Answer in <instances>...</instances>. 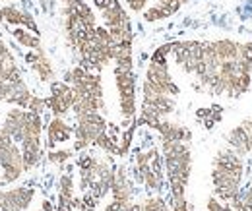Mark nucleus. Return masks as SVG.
Listing matches in <instances>:
<instances>
[{"label": "nucleus", "instance_id": "2eb2a0df", "mask_svg": "<svg viewBox=\"0 0 252 211\" xmlns=\"http://www.w3.org/2000/svg\"><path fill=\"white\" fill-rule=\"evenodd\" d=\"M156 130L161 134V140H171V142H187V144L192 140V132H190L187 126L177 124V122H171V121H167V119H163V121L159 122Z\"/></svg>", "mask_w": 252, "mask_h": 211}, {"label": "nucleus", "instance_id": "a211bd4d", "mask_svg": "<svg viewBox=\"0 0 252 211\" xmlns=\"http://www.w3.org/2000/svg\"><path fill=\"white\" fill-rule=\"evenodd\" d=\"M231 208L241 210V211H252V184H251V188H247L245 192L241 190V192L235 196V200L231 202Z\"/></svg>", "mask_w": 252, "mask_h": 211}, {"label": "nucleus", "instance_id": "6e6552de", "mask_svg": "<svg viewBox=\"0 0 252 211\" xmlns=\"http://www.w3.org/2000/svg\"><path fill=\"white\" fill-rule=\"evenodd\" d=\"M33 198H35V188L30 186L0 190V202L12 211H26L32 206Z\"/></svg>", "mask_w": 252, "mask_h": 211}, {"label": "nucleus", "instance_id": "ddd939ff", "mask_svg": "<svg viewBox=\"0 0 252 211\" xmlns=\"http://www.w3.org/2000/svg\"><path fill=\"white\" fill-rule=\"evenodd\" d=\"M111 194H113L115 202H121V204L134 202V182L126 175V171L123 167L115 171V181H113V186H111Z\"/></svg>", "mask_w": 252, "mask_h": 211}, {"label": "nucleus", "instance_id": "423d86ee", "mask_svg": "<svg viewBox=\"0 0 252 211\" xmlns=\"http://www.w3.org/2000/svg\"><path fill=\"white\" fill-rule=\"evenodd\" d=\"M115 82L119 91L121 115L125 121H134L136 117V76L134 68H119L115 66Z\"/></svg>", "mask_w": 252, "mask_h": 211}, {"label": "nucleus", "instance_id": "39448f33", "mask_svg": "<svg viewBox=\"0 0 252 211\" xmlns=\"http://www.w3.org/2000/svg\"><path fill=\"white\" fill-rule=\"evenodd\" d=\"M0 167H2L0 186L16 182L26 173L22 148L4 132H0Z\"/></svg>", "mask_w": 252, "mask_h": 211}, {"label": "nucleus", "instance_id": "4be33fe9", "mask_svg": "<svg viewBox=\"0 0 252 211\" xmlns=\"http://www.w3.org/2000/svg\"><path fill=\"white\" fill-rule=\"evenodd\" d=\"M206 211H229V206L212 196V198L208 200V208H206Z\"/></svg>", "mask_w": 252, "mask_h": 211}, {"label": "nucleus", "instance_id": "b1692460", "mask_svg": "<svg viewBox=\"0 0 252 211\" xmlns=\"http://www.w3.org/2000/svg\"><path fill=\"white\" fill-rule=\"evenodd\" d=\"M39 211H57V206H53L49 200H43V202H41V208H39Z\"/></svg>", "mask_w": 252, "mask_h": 211}, {"label": "nucleus", "instance_id": "20e7f679", "mask_svg": "<svg viewBox=\"0 0 252 211\" xmlns=\"http://www.w3.org/2000/svg\"><path fill=\"white\" fill-rule=\"evenodd\" d=\"M109 132V124L101 113H90L78 117L74 124V151H82L90 146H97V142Z\"/></svg>", "mask_w": 252, "mask_h": 211}, {"label": "nucleus", "instance_id": "412c9836", "mask_svg": "<svg viewBox=\"0 0 252 211\" xmlns=\"http://www.w3.org/2000/svg\"><path fill=\"white\" fill-rule=\"evenodd\" d=\"M125 2L132 12L140 14V12H146V6H148V2H150V0H125Z\"/></svg>", "mask_w": 252, "mask_h": 211}, {"label": "nucleus", "instance_id": "aec40b11", "mask_svg": "<svg viewBox=\"0 0 252 211\" xmlns=\"http://www.w3.org/2000/svg\"><path fill=\"white\" fill-rule=\"evenodd\" d=\"M28 111H32L35 115H43L45 111H49L47 107V97H39V95H33L30 105H28Z\"/></svg>", "mask_w": 252, "mask_h": 211}, {"label": "nucleus", "instance_id": "1a4fd4ad", "mask_svg": "<svg viewBox=\"0 0 252 211\" xmlns=\"http://www.w3.org/2000/svg\"><path fill=\"white\" fill-rule=\"evenodd\" d=\"M227 144H229V148H233L243 157L252 155V119H247L239 126H235L227 134Z\"/></svg>", "mask_w": 252, "mask_h": 211}, {"label": "nucleus", "instance_id": "f257e3e1", "mask_svg": "<svg viewBox=\"0 0 252 211\" xmlns=\"http://www.w3.org/2000/svg\"><path fill=\"white\" fill-rule=\"evenodd\" d=\"M165 179L171 192V206L187 202V186L192 173V153L187 142L161 140Z\"/></svg>", "mask_w": 252, "mask_h": 211}, {"label": "nucleus", "instance_id": "7ed1b4c3", "mask_svg": "<svg viewBox=\"0 0 252 211\" xmlns=\"http://www.w3.org/2000/svg\"><path fill=\"white\" fill-rule=\"evenodd\" d=\"M134 181L146 186L150 192H161L165 186V163L156 148L142 151L134 161Z\"/></svg>", "mask_w": 252, "mask_h": 211}, {"label": "nucleus", "instance_id": "5701e85b", "mask_svg": "<svg viewBox=\"0 0 252 211\" xmlns=\"http://www.w3.org/2000/svg\"><path fill=\"white\" fill-rule=\"evenodd\" d=\"M115 0H94V4H95V8L101 12V10H105L107 6H111Z\"/></svg>", "mask_w": 252, "mask_h": 211}, {"label": "nucleus", "instance_id": "9d476101", "mask_svg": "<svg viewBox=\"0 0 252 211\" xmlns=\"http://www.w3.org/2000/svg\"><path fill=\"white\" fill-rule=\"evenodd\" d=\"M24 60L32 66V70L37 74V78L43 82V84H49V82H55V66L51 59L47 57L45 49H37V51H30L24 55Z\"/></svg>", "mask_w": 252, "mask_h": 211}, {"label": "nucleus", "instance_id": "9b49d317", "mask_svg": "<svg viewBox=\"0 0 252 211\" xmlns=\"http://www.w3.org/2000/svg\"><path fill=\"white\" fill-rule=\"evenodd\" d=\"M74 136V126H70L63 117H53L49 126H47V146L55 150L57 146L70 142Z\"/></svg>", "mask_w": 252, "mask_h": 211}, {"label": "nucleus", "instance_id": "6ab92c4d", "mask_svg": "<svg viewBox=\"0 0 252 211\" xmlns=\"http://www.w3.org/2000/svg\"><path fill=\"white\" fill-rule=\"evenodd\" d=\"M74 153H76L74 150H51L49 155H47V159H49L53 165H64Z\"/></svg>", "mask_w": 252, "mask_h": 211}, {"label": "nucleus", "instance_id": "f8f14e48", "mask_svg": "<svg viewBox=\"0 0 252 211\" xmlns=\"http://www.w3.org/2000/svg\"><path fill=\"white\" fill-rule=\"evenodd\" d=\"M0 22L12 24V26H22V28H26V30H30L39 35L37 22L33 20V16L30 12H26L22 8H16V6H4V8H0Z\"/></svg>", "mask_w": 252, "mask_h": 211}, {"label": "nucleus", "instance_id": "dca6fc26", "mask_svg": "<svg viewBox=\"0 0 252 211\" xmlns=\"http://www.w3.org/2000/svg\"><path fill=\"white\" fill-rule=\"evenodd\" d=\"M74 177L72 175H63L59 181V204L61 208L74 210Z\"/></svg>", "mask_w": 252, "mask_h": 211}, {"label": "nucleus", "instance_id": "4468645a", "mask_svg": "<svg viewBox=\"0 0 252 211\" xmlns=\"http://www.w3.org/2000/svg\"><path fill=\"white\" fill-rule=\"evenodd\" d=\"M20 78H24L22 70H20L18 62L14 59L12 51L8 49L6 41L0 37V82H14V80H20Z\"/></svg>", "mask_w": 252, "mask_h": 211}, {"label": "nucleus", "instance_id": "f3484780", "mask_svg": "<svg viewBox=\"0 0 252 211\" xmlns=\"http://www.w3.org/2000/svg\"><path fill=\"white\" fill-rule=\"evenodd\" d=\"M12 37L16 39L18 45H22L24 49H30V51H37V49L43 47L39 35L30 30H26V28H22V26H16V28L12 30Z\"/></svg>", "mask_w": 252, "mask_h": 211}, {"label": "nucleus", "instance_id": "f03ea898", "mask_svg": "<svg viewBox=\"0 0 252 211\" xmlns=\"http://www.w3.org/2000/svg\"><path fill=\"white\" fill-rule=\"evenodd\" d=\"M243 175H245V157L241 153H237L229 146L218 151L212 171L216 198L223 204L233 202L235 196L241 192Z\"/></svg>", "mask_w": 252, "mask_h": 211}, {"label": "nucleus", "instance_id": "0eeeda50", "mask_svg": "<svg viewBox=\"0 0 252 211\" xmlns=\"http://www.w3.org/2000/svg\"><path fill=\"white\" fill-rule=\"evenodd\" d=\"M72 105H74V90L70 84H66L64 80L51 82V95L47 97V107L53 113V117H66L68 113H72Z\"/></svg>", "mask_w": 252, "mask_h": 211}, {"label": "nucleus", "instance_id": "393cba45", "mask_svg": "<svg viewBox=\"0 0 252 211\" xmlns=\"http://www.w3.org/2000/svg\"><path fill=\"white\" fill-rule=\"evenodd\" d=\"M229 211H241V210H235V208H229Z\"/></svg>", "mask_w": 252, "mask_h": 211}]
</instances>
